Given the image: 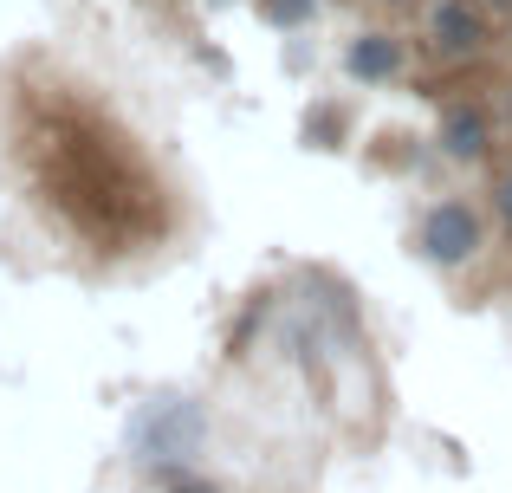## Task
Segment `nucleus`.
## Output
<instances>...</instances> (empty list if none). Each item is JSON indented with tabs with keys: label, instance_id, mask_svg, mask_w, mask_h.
Returning <instances> with one entry per match:
<instances>
[{
	"label": "nucleus",
	"instance_id": "f257e3e1",
	"mask_svg": "<svg viewBox=\"0 0 512 493\" xmlns=\"http://www.w3.org/2000/svg\"><path fill=\"white\" fill-rule=\"evenodd\" d=\"M422 253L435 266H461L480 253V215L467 202H435L422 215Z\"/></svg>",
	"mask_w": 512,
	"mask_h": 493
},
{
	"label": "nucleus",
	"instance_id": "f03ea898",
	"mask_svg": "<svg viewBox=\"0 0 512 493\" xmlns=\"http://www.w3.org/2000/svg\"><path fill=\"white\" fill-rule=\"evenodd\" d=\"M441 150H448L454 163H480V156H487V117H480L474 104H454V111L441 117Z\"/></svg>",
	"mask_w": 512,
	"mask_h": 493
},
{
	"label": "nucleus",
	"instance_id": "7ed1b4c3",
	"mask_svg": "<svg viewBox=\"0 0 512 493\" xmlns=\"http://www.w3.org/2000/svg\"><path fill=\"white\" fill-rule=\"evenodd\" d=\"M487 39V20H480L467 0H441L435 7V46L441 52H474Z\"/></svg>",
	"mask_w": 512,
	"mask_h": 493
},
{
	"label": "nucleus",
	"instance_id": "20e7f679",
	"mask_svg": "<svg viewBox=\"0 0 512 493\" xmlns=\"http://www.w3.org/2000/svg\"><path fill=\"white\" fill-rule=\"evenodd\" d=\"M396 65H402V46L389 33H363L357 46H350V72L357 78H389Z\"/></svg>",
	"mask_w": 512,
	"mask_h": 493
},
{
	"label": "nucleus",
	"instance_id": "39448f33",
	"mask_svg": "<svg viewBox=\"0 0 512 493\" xmlns=\"http://www.w3.org/2000/svg\"><path fill=\"white\" fill-rule=\"evenodd\" d=\"M260 13L273 26H299V20H312V0H260Z\"/></svg>",
	"mask_w": 512,
	"mask_h": 493
},
{
	"label": "nucleus",
	"instance_id": "423d86ee",
	"mask_svg": "<svg viewBox=\"0 0 512 493\" xmlns=\"http://www.w3.org/2000/svg\"><path fill=\"white\" fill-rule=\"evenodd\" d=\"M493 202H500V215H506V228H512V169L500 176V195H493Z\"/></svg>",
	"mask_w": 512,
	"mask_h": 493
}]
</instances>
